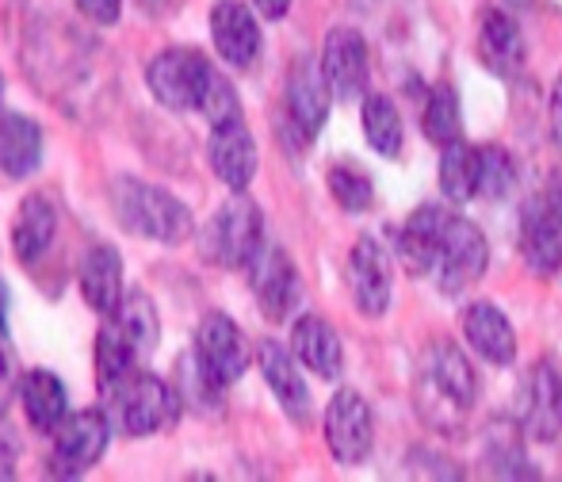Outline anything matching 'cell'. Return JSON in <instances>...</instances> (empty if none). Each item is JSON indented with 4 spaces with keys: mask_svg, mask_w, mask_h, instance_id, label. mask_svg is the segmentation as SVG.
Instances as JSON below:
<instances>
[{
    "mask_svg": "<svg viewBox=\"0 0 562 482\" xmlns=\"http://www.w3.org/2000/svg\"><path fill=\"white\" fill-rule=\"evenodd\" d=\"M265 245V215L245 192H234L200 231V253L218 268H249Z\"/></svg>",
    "mask_w": 562,
    "mask_h": 482,
    "instance_id": "2",
    "label": "cell"
},
{
    "mask_svg": "<svg viewBox=\"0 0 562 482\" xmlns=\"http://www.w3.org/2000/svg\"><path fill=\"white\" fill-rule=\"evenodd\" d=\"M54 234H58V211H54V203L46 195H27L12 223V249L20 257V265L43 260L46 249L54 245Z\"/></svg>",
    "mask_w": 562,
    "mask_h": 482,
    "instance_id": "26",
    "label": "cell"
},
{
    "mask_svg": "<svg viewBox=\"0 0 562 482\" xmlns=\"http://www.w3.org/2000/svg\"><path fill=\"white\" fill-rule=\"evenodd\" d=\"M463 337L474 352L494 368H509L517 360V334L509 318L494 303H471L463 311Z\"/></svg>",
    "mask_w": 562,
    "mask_h": 482,
    "instance_id": "22",
    "label": "cell"
},
{
    "mask_svg": "<svg viewBox=\"0 0 562 482\" xmlns=\"http://www.w3.org/2000/svg\"><path fill=\"white\" fill-rule=\"evenodd\" d=\"M195 357H200V363L218 383L229 386L249 371L252 352L234 318H226V314H207V318L200 322V329H195Z\"/></svg>",
    "mask_w": 562,
    "mask_h": 482,
    "instance_id": "14",
    "label": "cell"
},
{
    "mask_svg": "<svg viewBox=\"0 0 562 482\" xmlns=\"http://www.w3.org/2000/svg\"><path fill=\"white\" fill-rule=\"evenodd\" d=\"M520 433L536 445L562 437V371L551 360H540L520 391Z\"/></svg>",
    "mask_w": 562,
    "mask_h": 482,
    "instance_id": "12",
    "label": "cell"
},
{
    "mask_svg": "<svg viewBox=\"0 0 562 482\" xmlns=\"http://www.w3.org/2000/svg\"><path fill=\"white\" fill-rule=\"evenodd\" d=\"M77 12H81L85 20L100 23V27H112L119 20V12H123V0H77Z\"/></svg>",
    "mask_w": 562,
    "mask_h": 482,
    "instance_id": "38",
    "label": "cell"
},
{
    "mask_svg": "<svg viewBox=\"0 0 562 482\" xmlns=\"http://www.w3.org/2000/svg\"><path fill=\"white\" fill-rule=\"evenodd\" d=\"M517 184V165H513L509 149L502 146H482V180H479V195L486 200H505Z\"/></svg>",
    "mask_w": 562,
    "mask_h": 482,
    "instance_id": "33",
    "label": "cell"
},
{
    "mask_svg": "<svg viewBox=\"0 0 562 482\" xmlns=\"http://www.w3.org/2000/svg\"><path fill=\"white\" fill-rule=\"evenodd\" d=\"M505 4H509V8H528L532 0H505Z\"/></svg>",
    "mask_w": 562,
    "mask_h": 482,
    "instance_id": "41",
    "label": "cell"
},
{
    "mask_svg": "<svg viewBox=\"0 0 562 482\" xmlns=\"http://www.w3.org/2000/svg\"><path fill=\"white\" fill-rule=\"evenodd\" d=\"M551 126H555V138L562 142V77H559L555 92H551Z\"/></svg>",
    "mask_w": 562,
    "mask_h": 482,
    "instance_id": "40",
    "label": "cell"
},
{
    "mask_svg": "<svg viewBox=\"0 0 562 482\" xmlns=\"http://www.w3.org/2000/svg\"><path fill=\"white\" fill-rule=\"evenodd\" d=\"M0 115H4V77H0Z\"/></svg>",
    "mask_w": 562,
    "mask_h": 482,
    "instance_id": "42",
    "label": "cell"
},
{
    "mask_svg": "<svg viewBox=\"0 0 562 482\" xmlns=\"http://www.w3.org/2000/svg\"><path fill=\"white\" fill-rule=\"evenodd\" d=\"M134 357H138V349L126 341V334L115 326V318L104 322L97 334V391L104 402L112 399L115 386L134 371Z\"/></svg>",
    "mask_w": 562,
    "mask_h": 482,
    "instance_id": "29",
    "label": "cell"
},
{
    "mask_svg": "<svg viewBox=\"0 0 562 482\" xmlns=\"http://www.w3.org/2000/svg\"><path fill=\"white\" fill-rule=\"evenodd\" d=\"M108 406H112V422L126 437H149V433L165 429V425H172L180 417V391H172L154 371L134 368L115 386Z\"/></svg>",
    "mask_w": 562,
    "mask_h": 482,
    "instance_id": "3",
    "label": "cell"
},
{
    "mask_svg": "<svg viewBox=\"0 0 562 482\" xmlns=\"http://www.w3.org/2000/svg\"><path fill=\"white\" fill-rule=\"evenodd\" d=\"M329 195L337 200L340 211L360 215V211H368L371 200H375V184H371V177L360 169V165L340 161L329 169Z\"/></svg>",
    "mask_w": 562,
    "mask_h": 482,
    "instance_id": "32",
    "label": "cell"
},
{
    "mask_svg": "<svg viewBox=\"0 0 562 482\" xmlns=\"http://www.w3.org/2000/svg\"><path fill=\"white\" fill-rule=\"evenodd\" d=\"M479 54H482V61H486L490 74L505 77V81L520 77V69H525V54H528L525 35H520L517 20H513L505 8H486V12H482Z\"/></svg>",
    "mask_w": 562,
    "mask_h": 482,
    "instance_id": "20",
    "label": "cell"
},
{
    "mask_svg": "<svg viewBox=\"0 0 562 482\" xmlns=\"http://www.w3.org/2000/svg\"><path fill=\"white\" fill-rule=\"evenodd\" d=\"M245 272H249L252 295H257V306L268 322H288L291 314H295V306L303 303L299 268L280 245H265Z\"/></svg>",
    "mask_w": 562,
    "mask_h": 482,
    "instance_id": "9",
    "label": "cell"
},
{
    "mask_svg": "<svg viewBox=\"0 0 562 482\" xmlns=\"http://www.w3.org/2000/svg\"><path fill=\"white\" fill-rule=\"evenodd\" d=\"M200 112L207 115L211 126H223V123H237L241 120V100H237V89L229 85V77H223L215 69L207 81V92L200 100Z\"/></svg>",
    "mask_w": 562,
    "mask_h": 482,
    "instance_id": "34",
    "label": "cell"
},
{
    "mask_svg": "<svg viewBox=\"0 0 562 482\" xmlns=\"http://www.w3.org/2000/svg\"><path fill=\"white\" fill-rule=\"evenodd\" d=\"M211 74H215V66L200 51L172 46V51H161L146 66V85L172 112H200V100L207 92Z\"/></svg>",
    "mask_w": 562,
    "mask_h": 482,
    "instance_id": "4",
    "label": "cell"
},
{
    "mask_svg": "<svg viewBox=\"0 0 562 482\" xmlns=\"http://www.w3.org/2000/svg\"><path fill=\"white\" fill-rule=\"evenodd\" d=\"M257 360H260V371H265L268 391L276 394V402L283 406V414H288L291 422L303 425L306 417H311V386L303 383L299 357L276 341H260Z\"/></svg>",
    "mask_w": 562,
    "mask_h": 482,
    "instance_id": "19",
    "label": "cell"
},
{
    "mask_svg": "<svg viewBox=\"0 0 562 482\" xmlns=\"http://www.w3.org/2000/svg\"><path fill=\"white\" fill-rule=\"evenodd\" d=\"M123 257L115 245H92L81 260V299L97 314H115L123 303Z\"/></svg>",
    "mask_w": 562,
    "mask_h": 482,
    "instance_id": "24",
    "label": "cell"
},
{
    "mask_svg": "<svg viewBox=\"0 0 562 482\" xmlns=\"http://www.w3.org/2000/svg\"><path fill=\"white\" fill-rule=\"evenodd\" d=\"M322 74L337 100H363L371 81L368 38L356 27H334L322 46Z\"/></svg>",
    "mask_w": 562,
    "mask_h": 482,
    "instance_id": "11",
    "label": "cell"
},
{
    "mask_svg": "<svg viewBox=\"0 0 562 482\" xmlns=\"http://www.w3.org/2000/svg\"><path fill=\"white\" fill-rule=\"evenodd\" d=\"M257 4V12L265 15V20H283L291 8V0H252Z\"/></svg>",
    "mask_w": 562,
    "mask_h": 482,
    "instance_id": "39",
    "label": "cell"
},
{
    "mask_svg": "<svg viewBox=\"0 0 562 482\" xmlns=\"http://www.w3.org/2000/svg\"><path fill=\"white\" fill-rule=\"evenodd\" d=\"M20 391V402H23V414H27V425L35 433H46L54 437L61 422L69 417V394H66V383H61L54 371L46 368H31L20 375L15 383Z\"/></svg>",
    "mask_w": 562,
    "mask_h": 482,
    "instance_id": "21",
    "label": "cell"
},
{
    "mask_svg": "<svg viewBox=\"0 0 562 482\" xmlns=\"http://www.w3.org/2000/svg\"><path fill=\"white\" fill-rule=\"evenodd\" d=\"M490 265V245L486 234L471 223V218H459L451 215L445 242H440L437 253V265H432V280L445 295H463L467 288L482 280Z\"/></svg>",
    "mask_w": 562,
    "mask_h": 482,
    "instance_id": "7",
    "label": "cell"
},
{
    "mask_svg": "<svg viewBox=\"0 0 562 482\" xmlns=\"http://www.w3.org/2000/svg\"><path fill=\"white\" fill-rule=\"evenodd\" d=\"M448 223H451V215L440 203H425V208H417L414 215L398 226V234H394V253H398V260L406 265L409 276L432 272Z\"/></svg>",
    "mask_w": 562,
    "mask_h": 482,
    "instance_id": "17",
    "label": "cell"
},
{
    "mask_svg": "<svg viewBox=\"0 0 562 482\" xmlns=\"http://www.w3.org/2000/svg\"><path fill=\"white\" fill-rule=\"evenodd\" d=\"M348 288H352V303L360 314L379 318L391 306V291H394V265L386 257L383 242L375 238H360L348 253Z\"/></svg>",
    "mask_w": 562,
    "mask_h": 482,
    "instance_id": "13",
    "label": "cell"
},
{
    "mask_svg": "<svg viewBox=\"0 0 562 482\" xmlns=\"http://www.w3.org/2000/svg\"><path fill=\"white\" fill-rule=\"evenodd\" d=\"M422 391L432 394L440 402V410H451L456 417H463L467 410H474L479 402V371L467 360V352L456 341H432L425 352V368H422Z\"/></svg>",
    "mask_w": 562,
    "mask_h": 482,
    "instance_id": "6",
    "label": "cell"
},
{
    "mask_svg": "<svg viewBox=\"0 0 562 482\" xmlns=\"http://www.w3.org/2000/svg\"><path fill=\"white\" fill-rule=\"evenodd\" d=\"M291 352L299 357L306 371H314L318 379H340L345 368V349H340L337 329L329 326L322 314H303L291 329Z\"/></svg>",
    "mask_w": 562,
    "mask_h": 482,
    "instance_id": "23",
    "label": "cell"
},
{
    "mask_svg": "<svg viewBox=\"0 0 562 482\" xmlns=\"http://www.w3.org/2000/svg\"><path fill=\"white\" fill-rule=\"evenodd\" d=\"M15 463H20V433L0 414V482L15 479Z\"/></svg>",
    "mask_w": 562,
    "mask_h": 482,
    "instance_id": "36",
    "label": "cell"
},
{
    "mask_svg": "<svg viewBox=\"0 0 562 482\" xmlns=\"http://www.w3.org/2000/svg\"><path fill=\"white\" fill-rule=\"evenodd\" d=\"M326 445L340 468H356L375 445V414L356 391H337L326 406Z\"/></svg>",
    "mask_w": 562,
    "mask_h": 482,
    "instance_id": "8",
    "label": "cell"
},
{
    "mask_svg": "<svg viewBox=\"0 0 562 482\" xmlns=\"http://www.w3.org/2000/svg\"><path fill=\"white\" fill-rule=\"evenodd\" d=\"M425 138L432 146H451V142L463 138V112H459V92L451 85H437L425 100Z\"/></svg>",
    "mask_w": 562,
    "mask_h": 482,
    "instance_id": "31",
    "label": "cell"
},
{
    "mask_svg": "<svg viewBox=\"0 0 562 482\" xmlns=\"http://www.w3.org/2000/svg\"><path fill=\"white\" fill-rule=\"evenodd\" d=\"M207 157H211L215 177L223 180L229 192H245V188L252 184V177H257V165H260L257 142H252L249 126H245L241 120L223 123V126L211 131Z\"/></svg>",
    "mask_w": 562,
    "mask_h": 482,
    "instance_id": "18",
    "label": "cell"
},
{
    "mask_svg": "<svg viewBox=\"0 0 562 482\" xmlns=\"http://www.w3.org/2000/svg\"><path fill=\"white\" fill-rule=\"evenodd\" d=\"M12 383H20V375H15V352H12V341H8V329H4V311H0V402L8 399Z\"/></svg>",
    "mask_w": 562,
    "mask_h": 482,
    "instance_id": "37",
    "label": "cell"
},
{
    "mask_svg": "<svg viewBox=\"0 0 562 482\" xmlns=\"http://www.w3.org/2000/svg\"><path fill=\"white\" fill-rule=\"evenodd\" d=\"M211 38L226 66L249 69L260 58V23L241 0H218L211 8Z\"/></svg>",
    "mask_w": 562,
    "mask_h": 482,
    "instance_id": "16",
    "label": "cell"
},
{
    "mask_svg": "<svg viewBox=\"0 0 562 482\" xmlns=\"http://www.w3.org/2000/svg\"><path fill=\"white\" fill-rule=\"evenodd\" d=\"M486 468L494 471V479H543L540 468L528 460V452L517 445V440L486 445Z\"/></svg>",
    "mask_w": 562,
    "mask_h": 482,
    "instance_id": "35",
    "label": "cell"
},
{
    "mask_svg": "<svg viewBox=\"0 0 562 482\" xmlns=\"http://www.w3.org/2000/svg\"><path fill=\"white\" fill-rule=\"evenodd\" d=\"M360 120H363V138L368 146L375 149L379 157H402V146H406V131H402V115L394 108L391 97L383 92H368L360 108Z\"/></svg>",
    "mask_w": 562,
    "mask_h": 482,
    "instance_id": "27",
    "label": "cell"
},
{
    "mask_svg": "<svg viewBox=\"0 0 562 482\" xmlns=\"http://www.w3.org/2000/svg\"><path fill=\"white\" fill-rule=\"evenodd\" d=\"M520 257L536 276H555L562 268V195L536 192L520 215Z\"/></svg>",
    "mask_w": 562,
    "mask_h": 482,
    "instance_id": "10",
    "label": "cell"
},
{
    "mask_svg": "<svg viewBox=\"0 0 562 482\" xmlns=\"http://www.w3.org/2000/svg\"><path fill=\"white\" fill-rule=\"evenodd\" d=\"M43 165V131L27 115H0V172L8 180H23Z\"/></svg>",
    "mask_w": 562,
    "mask_h": 482,
    "instance_id": "25",
    "label": "cell"
},
{
    "mask_svg": "<svg viewBox=\"0 0 562 482\" xmlns=\"http://www.w3.org/2000/svg\"><path fill=\"white\" fill-rule=\"evenodd\" d=\"M283 104H288L291 123H295V131L303 134V138H314V134L326 126L329 104H334V89H329L326 74H322V61L299 58L295 66H291Z\"/></svg>",
    "mask_w": 562,
    "mask_h": 482,
    "instance_id": "15",
    "label": "cell"
},
{
    "mask_svg": "<svg viewBox=\"0 0 562 482\" xmlns=\"http://www.w3.org/2000/svg\"><path fill=\"white\" fill-rule=\"evenodd\" d=\"M479 180H482V149L467 146L463 138L445 146V157H440V195L448 203H467L479 195Z\"/></svg>",
    "mask_w": 562,
    "mask_h": 482,
    "instance_id": "28",
    "label": "cell"
},
{
    "mask_svg": "<svg viewBox=\"0 0 562 482\" xmlns=\"http://www.w3.org/2000/svg\"><path fill=\"white\" fill-rule=\"evenodd\" d=\"M112 414L104 410H77L66 422L54 429V456L50 471L58 479H81L100 456L108 452V440H112Z\"/></svg>",
    "mask_w": 562,
    "mask_h": 482,
    "instance_id": "5",
    "label": "cell"
},
{
    "mask_svg": "<svg viewBox=\"0 0 562 482\" xmlns=\"http://www.w3.org/2000/svg\"><path fill=\"white\" fill-rule=\"evenodd\" d=\"M115 326L126 334V341L138 352H154L157 341H161V322H157V306L146 291H126L119 311L112 314Z\"/></svg>",
    "mask_w": 562,
    "mask_h": 482,
    "instance_id": "30",
    "label": "cell"
},
{
    "mask_svg": "<svg viewBox=\"0 0 562 482\" xmlns=\"http://www.w3.org/2000/svg\"><path fill=\"white\" fill-rule=\"evenodd\" d=\"M112 208L115 218L126 226L131 234L161 245H180L184 238H192L195 223L192 211L177 200L165 188L149 184V180H134V177H119L112 188Z\"/></svg>",
    "mask_w": 562,
    "mask_h": 482,
    "instance_id": "1",
    "label": "cell"
}]
</instances>
